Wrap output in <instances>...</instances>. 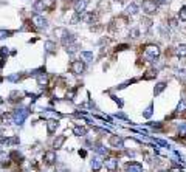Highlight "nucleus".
I'll return each mask as SVG.
<instances>
[{"label": "nucleus", "instance_id": "f257e3e1", "mask_svg": "<svg viewBox=\"0 0 186 172\" xmlns=\"http://www.w3.org/2000/svg\"><path fill=\"white\" fill-rule=\"evenodd\" d=\"M144 53H146V56H149L150 59H155V57L160 56V48H158L157 45H147L146 50H144Z\"/></svg>", "mask_w": 186, "mask_h": 172}, {"label": "nucleus", "instance_id": "f03ea898", "mask_svg": "<svg viewBox=\"0 0 186 172\" xmlns=\"http://www.w3.org/2000/svg\"><path fill=\"white\" fill-rule=\"evenodd\" d=\"M143 8H144V11H146V12L154 14V12L157 11V3H155V2H152V0H144V2H143Z\"/></svg>", "mask_w": 186, "mask_h": 172}, {"label": "nucleus", "instance_id": "7ed1b4c3", "mask_svg": "<svg viewBox=\"0 0 186 172\" xmlns=\"http://www.w3.org/2000/svg\"><path fill=\"white\" fill-rule=\"evenodd\" d=\"M126 171L127 172H143V166L140 163H127L126 165Z\"/></svg>", "mask_w": 186, "mask_h": 172}, {"label": "nucleus", "instance_id": "20e7f679", "mask_svg": "<svg viewBox=\"0 0 186 172\" xmlns=\"http://www.w3.org/2000/svg\"><path fill=\"white\" fill-rule=\"evenodd\" d=\"M82 70H84V64H82L81 61H75V62L71 64V71H73L75 75L82 73Z\"/></svg>", "mask_w": 186, "mask_h": 172}, {"label": "nucleus", "instance_id": "39448f33", "mask_svg": "<svg viewBox=\"0 0 186 172\" xmlns=\"http://www.w3.org/2000/svg\"><path fill=\"white\" fill-rule=\"evenodd\" d=\"M110 144L113 146V147H123V140L120 138V136H116V135H113V136H110Z\"/></svg>", "mask_w": 186, "mask_h": 172}, {"label": "nucleus", "instance_id": "423d86ee", "mask_svg": "<svg viewBox=\"0 0 186 172\" xmlns=\"http://www.w3.org/2000/svg\"><path fill=\"white\" fill-rule=\"evenodd\" d=\"M105 168H107L109 171H115V169L118 168L116 160H115V158H109V160H105Z\"/></svg>", "mask_w": 186, "mask_h": 172}, {"label": "nucleus", "instance_id": "0eeeda50", "mask_svg": "<svg viewBox=\"0 0 186 172\" xmlns=\"http://www.w3.org/2000/svg\"><path fill=\"white\" fill-rule=\"evenodd\" d=\"M44 160H45L46 165H53L56 161V154L54 152H46L45 155H44Z\"/></svg>", "mask_w": 186, "mask_h": 172}, {"label": "nucleus", "instance_id": "6e6552de", "mask_svg": "<svg viewBox=\"0 0 186 172\" xmlns=\"http://www.w3.org/2000/svg\"><path fill=\"white\" fill-rule=\"evenodd\" d=\"M64 141H65V136H64V135H61V136H57V138L54 140V143H53V146H54V149H59V147H62V144H64Z\"/></svg>", "mask_w": 186, "mask_h": 172}, {"label": "nucleus", "instance_id": "1a4fd4ad", "mask_svg": "<svg viewBox=\"0 0 186 172\" xmlns=\"http://www.w3.org/2000/svg\"><path fill=\"white\" fill-rule=\"evenodd\" d=\"M57 121H48L46 123V129H48V132L50 133H53V132H56V129H57Z\"/></svg>", "mask_w": 186, "mask_h": 172}, {"label": "nucleus", "instance_id": "9d476101", "mask_svg": "<svg viewBox=\"0 0 186 172\" xmlns=\"http://www.w3.org/2000/svg\"><path fill=\"white\" fill-rule=\"evenodd\" d=\"M101 166H102V160H101V158H95V160L92 161V169L93 171H99Z\"/></svg>", "mask_w": 186, "mask_h": 172}, {"label": "nucleus", "instance_id": "9b49d317", "mask_svg": "<svg viewBox=\"0 0 186 172\" xmlns=\"http://www.w3.org/2000/svg\"><path fill=\"white\" fill-rule=\"evenodd\" d=\"M33 22H36V27H45V20L42 17H39V16H34Z\"/></svg>", "mask_w": 186, "mask_h": 172}, {"label": "nucleus", "instance_id": "f8f14e48", "mask_svg": "<svg viewBox=\"0 0 186 172\" xmlns=\"http://www.w3.org/2000/svg\"><path fill=\"white\" fill-rule=\"evenodd\" d=\"M177 54H179L180 57H186V45H180V47L177 48Z\"/></svg>", "mask_w": 186, "mask_h": 172}, {"label": "nucleus", "instance_id": "ddd939ff", "mask_svg": "<svg viewBox=\"0 0 186 172\" xmlns=\"http://www.w3.org/2000/svg\"><path fill=\"white\" fill-rule=\"evenodd\" d=\"M137 11H138V6H137L135 3H132V5L127 6V12H129V14H137Z\"/></svg>", "mask_w": 186, "mask_h": 172}, {"label": "nucleus", "instance_id": "4468645a", "mask_svg": "<svg viewBox=\"0 0 186 172\" xmlns=\"http://www.w3.org/2000/svg\"><path fill=\"white\" fill-rule=\"evenodd\" d=\"M9 158H11V155H8V154H0V161H2L3 165H6V163L9 161Z\"/></svg>", "mask_w": 186, "mask_h": 172}, {"label": "nucleus", "instance_id": "2eb2a0df", "mask_svg": "<svg viewBox=\"0 0 186 172\" xmlns=\"http://www.w3.org/2000/svg\"><path fill=\"white\" fill-rule=\"evenodd\" d=\"M164 88H166V84H164V82H160V84L157 86V88H155V95H160Z\"/></svg>", "mask_w": 186, "mask_h": 172}, {"label": "nucleus", "instance_id": "dca6fc26", "mask_svg": "<svg viewBox=\"0 0 186 172\" xmlns=\"http://www.w3.org/2000/svg\"><path fill=\"white\" fill-rule=\"evenodd\" d=\"M73 132H75L76 135H79V136H81V135H86V132H87V130L84 129V127H75Z\"/></svg>", "mask_w": 186, "mask_h": 172}, {"label": "nucleus", "instance_id": "f3484780", "mask_svg": "<svg viewBox=\"0 0 186 172\" xmlns=\"http://www.w3.org/2000/svg\"><path fill=\"white\" fill-rule=\"evenodd\" d=\"M179 135L183 136V138H186V124H182V126L179 127Z\"/></svg>", "mask_w": 186, "mask_h": 172}, {"label": "nucleus", "instance_id": "a211bd4d", "mask_svg": "<svg viewBox=\"0 0 186 172\" xmlns=\"http://www.w3.org/2000/svg\"><path fill=\"white\" fill-rule=\"evenodd\" d=\"M179 17H180L182 20H185V22H186V6H183V8L180 9V12H179Z\"/></svg>", "mask_w": 186, "mask_h": 172}, {"label": "nucleus", "instance_id": "6ab92c4d", "mask_svg": "<svg viewBox=\"0 0 186 172\" xmlns=\"http://www.w3.org/2000/svg\"><path fill=\"white\" fill-rule=\"evenodd\" d=\"M186 109V101H182L180 104H179V107H177V112H183Z\"/></svg>", "mask_w": 186, "mask_h": 172}, {"label": "nucleus", "instance_id": "aec40b11", "mask_svg": "<svg viewBox=\"0 0 186 172\" xmlns=\"http://www.w3.org/2000/svg\"><path fill=\"white\" fill-rule=\"evenodd\" d=\"M3 124H11V116L9 115H3Z\"/></svg>", "mask_w": 186, "mask_h": 172}, {"label": "nucleus", "instance_id": "412c9836", "mask_svg": "<svg viewBox=\"0 0 186 172\" xmlns=\"http://www.w3.org/2000/svg\"><path fill=\"white\" fill-rule=\"evenodd\" d=\"M96 152H98V154H102V155H104V154H107V149H104L102 146H98V147H96Z\"/></svg>", "mask_w": 186, "mask_h": 172}, {"label": "nucleus", "instance_id": "4be33fe9", "mask_svg": "<svg viewBox=\"0 0 186 172\" xmlns=\"http://www.w3.org/2000/svg\"><path fill=\"white\" fill-rule=\"evenodd\" d=\"M149 75H146L144 76V79H150V78H154V76H157V71H147Z\"/></svg>", "mask_w": 186, "mask_h": 172}, {"label": "nucleus", "instance_id": "5701e85b", "mask_svg": "<svg viewBox=\"0 0 186 172\" xmlns=\"http://www.w3.org/2000/svg\"><path fill=\"white\" fill-rule=\"evenodd\" d=\"M169 172H183V171H182V169H177V168H174V169H171Z\"/></svg>", "mask_w": 186, "mask_h": 172}, {"label": "nucleus", "instance_id": "b1692460", "mask_svg": "<svg viewBox=\"0 0 186 172\" xmlns=\"http://www.w3.org/2000/svg\"><path fill=\"white\" fill-rule=\"evenodd\" d=\"M157 2H158V3H164L166 0H157Z\"/></svg>", "mask_w": 186, "mask_h": 172}]
</instances>
